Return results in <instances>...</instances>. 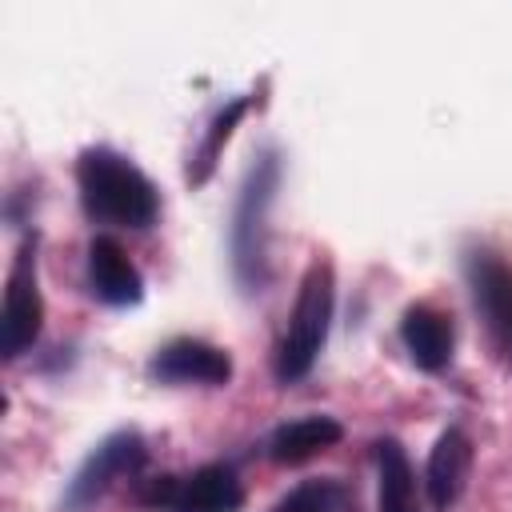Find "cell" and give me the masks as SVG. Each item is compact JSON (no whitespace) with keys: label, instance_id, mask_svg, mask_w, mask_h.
<instances>
[{"label":"cell","instance_id":"obj_1","mask_svg":"<svg viewBox=\"0 0 512 512\" xmlns=\"http://www.w3.org/2000/svg\"><path fill=\"white\" fill-rule=\"evenodd\" d=\"M76 180H80V200L88 216L116 228H148L156 220L160 200L152 180L136 164H128L120 152L88 148L76 164Z\"/></svg>","mask_w":512,"mask_h":512},{"label":"cell","instance_id":"obj_2","mask_svg":"<svg viewBox=\"0 0 512 512\" xmlns=\"http://www.w3.org/2000/svg\"><path fill=\"white\" fill-rule=\"evenodd\" d=\"M276 180H280V160L272 152H264L240 188L236 200V216H232V268L236 280L252 292L264 284V240H268V208L276 196Z\"/></svg>","mask_w":512,"mask_h":512},{"label":"cell","instance_id":"obj_3","mask_svg":"<svg viewBox=\"0 0 512 512\" xmlns=\"http://www.w3.org/2000/svg\"><path fill=\"white\" fill-rule=\"evenodd\" d=\"M328 320H332V268L316 260L304 272V284H300V296H296V308H292V320H288V332L276 356V376L284 384L312 372L328 340Z\"/></svg>","mask_w":512,"mask_h":512},{"label":"cell","instance_id":"obj_4","mask_svg":"<svg viewBox=\"0 0 512 512\" xmlns=\"http://www.w3.org/2000/svg\"><path fill=\"white\" fill-rule=\"evenodd\" d=\"M144 456H148V448H144L140 432H132V428H128V432H112V436L100 440V444L88 452V460L76 468V476H72V484H68V492H64V508L76 512V508L100 500L116 480L132 476V472L144 464Z\"/></svg>","mask_w":512,"mask_h":512},{"label":"cell","instance_id":"obj_5","mask_svg":"<svg viewBox=\"0 0 512 512\" xmlns=\"http://www.w3.org/2000/svg\"><path fill=\"white\" fill-rule=\"evenodd\" d=\"M40 320H44V304H40V288H36V256L24 244L12 272H8V288H4V320H0V340H4V356L16 360L20 352H28L40 336Z\"/></svg>","mask_w":512,"mask_h":512},{"label":"cell","instance_id":"obj_6","mask_svg":"<svg viewBox=\"0 0 512 512\" xmlns=\"http://www.w3.org/2000/svg\"><path fill=\"white\" fill-rule=\"evenodd\" d=\"M468 284L492 344L512 364V268L492 252H468Z\"/></svg>","mask_w":512,"mask_h":512},{"label":"cell","instance_id":"obj_7","mask_svg":"<svg viewBox=\"0 0 512 512\" xmlns=\"http://www.w3.org/2000/svg\"><path fill=\"white\" fill-rule=\"evenodd\" d=\"M152 376L168 384H224L232 376V360L204 340H172L152 356Z\"/></svg>","mask_w":512,"mask_h":512},{"label":"cell","instance_id":"obj_8","mask_svg":"<svg viewBox=\"0 0 512 512\" xmlns=\"http://www.w3.org/2000/svg\"><path fill=\"white\" fill-rule=\"evenodd\" d=\"M88 280H92V292L116 308L136 304L144 296V280H140L136 264L128 260V252L112 236H96L88 244Z\"/></svg>","mask_w":512,"mask_h":512},{"label":"cell","instance_id":"obj_9","mask_svg":"<svg viewBox=\"0 0 512 512\" xmlns=\"http://www.w3.org/2000/svg\"><path fill=\"white\" fill-rule=\"evenodd\" d=\"M468 468H472V444L460 428H448L440 432L432 456H428V496H432V508L436 512H448L460 492H464V480H468Z\"/></svg>","mask_w":512,"mask_h":512},{"label":"cell","instance_id":"obj_10","mask_svg":"<svg viewBox=\"0 0 512 512\" xmlns=\"http://www.w3.org/2000/svg\"><path fill=\"white\" fill-rule=\"evenodd\" d=\"M240 500H244V488L236 472L224 464H204L188 480H180L172 512H236Z\"/></svg>","mask_w":512,"mask_h":512},{"label":"cell","instance_id":"obj_11","mask_svg":"<svg viewBox=\"0 0 512 512\" xmlns=\"http://www.w3.org/2000/svg\"><path fill=\"white\" fill-rule=\"evenodd\" d=\"M400 336H404L412 360L424 372H440L452 360V324L436 308H428V304H416V308L404 312Z\"/></svg>","mask_w":512,"mask_h":512},{"label":"cell","instance_id":"obj_12","mask_svg":"<svg viewBox=\"0 0 512 512\" xmlns=\"http://www.w3.org/2000/svg\"><path fill=\"white\" fill-rule=\"evenodd\" d=\"M340 436H344V428L332 416H300V420H288L272 432L268 452L276 464H300V460L332 448Z\"/></svg>","mask_w":512,"mask_h":512},{"label":"cell","instance_id":"obj_13","mask_svg":"<svg viewBox=\"0 0 512 512\" xmlns=\"http://www.w3.org/2000/svg\"><path fill=\"white\" fill-rule=\"evenodd\" d=\"M376 464H380V512H420L416 504V476L396 440L376 444Z\"/></svg>","mask_w":512,"mask_h":512},{"label":"cell","instance_id":"obj_14","mask_svg":"<svg viewBox=\"0 0 512 512\" xmlns=\"http://www.w3.org/2000/svg\"><path fill=\"white\" fill-rule=\"evenodd\" d=\"M244 108H248V100L240 96V100H232L224 112H216V120H212V128H208V136H204L200 152H196V168L188 172V176H192V184L208 180V172H212V164H216V156H220V144L232 136V128H236V120L244 116Z\"/></svg>","mask_w":512,"mask_h":512},{"label":"cell","instance_id":"obj_15","mask_svg":"<svg viewBox=\"0 0 512 512\" xmlns=\"http://www.w3.org/2000/svg\"><path fill=\"white\" fill-rule=\"evenodd\" d=\"M332 500H336V488L324 480H312V484L292 488L272 512H332Z\"/></svg>","mask_w":512,"mask_h":512}]
</instances>
